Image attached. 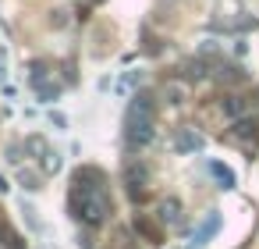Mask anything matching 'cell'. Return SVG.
<instances>
[{"mask_svg":"<svg viewBox=\"0 0 259 249\" xmlns=\"http://www.w3.org/2000/svg\"><path fill=\"white\" fill-rule=\"evenodd\" d=\"M71 214L75 217H82L89 228H96V224H103V217L110 214V199H107V192L100 189V185H78L75 182V192H71Z\"/></svg>","mask_w":259,"mask_h":249,"instance_id":"6da1fadb","label":"cell"},{"mask_svg":"<svg viewBox=\"0 0 259 249\" xmlns=\"http://www.w3.org/2000/svg\"><path fill=\"white\" fill-rule=\"evenodd\" d=\"M146 143H153V100L146 93H139L128 111V146L135 150Z\"/></svg>","mask_w":259,"mask_h":249,"instance_id":"7a4b0ae2","label":"cell"},{"mask_svg":"<svg viewBox=\"0 0 259 249\" xmlns=\"http://www.w3.org/2000/svg\"><path fill=\"white\" fill-rule=\"evenodd\" d=\"M202 146H206V139L195 128H181V135H178V150L181 153H192V150H202Z\"/></svg>","mask_w":259,"mask_h":249,"instance_id":"3957f363","label":"cell"},{"mask_svg":"<svg viewBox=\"0 0 259 249\" xmlns=\"http://www.w3.org/2000/svg\"><path fill=\"white\" fill-rule=\"evenodd\" d=\"M220 107H224V114H227L231 121H238V118H245V111H248L252 103H248L245 96H227V100H224Z\"/></svg>","mask_w":259,"mask_h":249,"instance_id":"277c9868","label":"cell"},{"mask_svg":"<svg viewBox=\"0 0 259 249\" xmlns=\"http://www.w3.org/2000/svg\"><path fill=\"white\" fill-rule=\"evenodd\" d=\"M160 221H163V224H178V221H181V203H178L174 196L160 203Z\"/></svg>","mask_w":259,"mask_h":249,"instance_id":"5b68a950","label":"cell"},{"mask_svg":"<svg viewBox=\"0 0 259 249\" xmlns=\"http://www.w3.org/2000/svg\"><path fill=\"white\" fill-rule=\"evenodd\" d=\"M217 228H220V217H217V214H206V221L195 228V238H192V242H195V245H202V242H206Z\"/></svg>","mask_w":259,"mask_h":249,"instance_id":"8992f818","label":"cell"},{"mask_svg":"<svg viewBox=\"0 0 259 249\" xmlns=\"http://www.w3.org/2000/svg\"><path fill=\"white\" fill-rule=\"evenodd\" d=\"M209 171H213V178L220 182V189H234V171H231V167H224V164H217V160H213V164H209Z\"/></svg>","mask_w":259,"mask_h":249,"instance_id":"52a82bcc","label":"cell"},{"mask_svg":"<svg viewBox=\"0 0 259 249\" xmlns=\"http://www.w3.org/2000/svg\"><path fill=\"white\" fill-rule=\"evenodd\" d=\"M124 178H128V185H132V196H139V185L146 182V167H142V164H132V167L124 171Z\"/></svg>","mask_w":259,"mask_h":249,"instance_id":"ba28073f","label":"cell"},{"mask_svg":"<svg viewBox=\"0 0 259 249\" xmlns=\"http://www.w3.org/2000/svg\"><path fill=\"white\" fill-rule=\"evenodd\" d=\"M135 231H139V235H146L149 242H160V238H163V235H160V228H156L153 221H146V217H135Z\"/></svg>","mask_w":259,"mask_h":249,"instance_id":"9c48e42d","label":"cell"},{"mask_svg":"<svg viewBox=\"0 0 259 249\" xmlns=\"http://www.w3.org/2000/svg\"><path fill=\"white\" fill-rule=\"evenodd\" d=\"M25 150H29L32 157H47V139H43V135H29V139H25Z\"/></svg>","mask_w":259,"mask_h":249,"instance_id":"30bf717a","label":"cell"},{"mask_svg":"<svg viewBox=\"0 0 259 249\" xmlns=\"http://www.w3.org/2000/svg\"><path fill=\"white\" fill-rule=\"evenodd\" d=\"M248 135H255V121L238 118V125H234V139H248Z\"/></svg>","mask_w":259,"mask_h":249,"instance_id":"8fae6325","label":"cell"},{"mask_svg":"<svg viewBox=\"0 0 259 249\" xmlns=\"http://www.w3.org/2000/svg\"><path fill=\"white\" fill-rule=\"evenodd\" d=\"M163 93H167V100H170V103H185V86L167 82V89H163Z\"/></svg>","mask_w":259,"mask_h":249,"instance_id":"7c38bea8","label":"cell"},{"mask_svg":"<svg viewBox=\"0 0 259 249\" xmlns=\"http://www.w3.org/2000/svg\"><path fill=\"white\" fill-rule=\"evenodd\" d=\"M43 171H47V174H57V171H61V153H50V150H47V157H43Z\"/></svg>","mask_w":259,"mask_h":249,"instance_id":"4fadbf2b","label":"cell"},{"mask_svg":"<svg viewBox=\"0 0 259 249\" xmlns=\"http://www.w3.org/2000/svg\"><path fill=\"white\" fill-rule=\"evenodd\" d=\"M36 89H39V96H43V100H47V103H50V100H57V96H61V86H50V82H39V86H36Z\"/></svg>","mask_w":259,"mask_h":249,"instance_id":"5bb4252c","label":"cell"},{"mask_svg":"<svg viewBox=\"0 0 259 249\" xmlns=\"http://www.w3.org/2000/svg\"><path fill=\"white\" fill-rule=\"evenodd\" d=\"M22 185H25V189H39V178H36L32 171H25V167H22Z\"/></svg>","mask_w":259,"mask_h":249,"instance_id":"9a60e30c","label":"cell"},{"mask_svg":"<svg viewBox=\"0 0 259 249\" xmlns=\"http://www.w3.org/2000/svg\"><path fill=\"white\" fill-rule=\"evenodd\" d=\"M188 72H185V79H202V64L195 61V64H185Z\"/></svg>","mask_w":259,"mask_h":249,"instance_id":"2e32d148","label":"cell"},{"mask_svg":"<svg viewBox=\"0 0 259 249\" xmlns=\"http://www.w3.org/2000/svg\"><path fill=\"white\" fill-rule=\"evenodd\" d=\"M50 121H54L57 128H64V125H68V118H64V114H50Z\"/></svg>","mask_w":259,"mask_h":249,"instance_id":"e0dca14e","label":"cell"},{"mask_svg":"<svg viewBox=\"0 0 259 249\" xmlns=\"http://www.w3.org/2000/svg\"><path fill=\"white\" fill-rule=\"evenodd\" d=\"M8 189H11V185H8V182H4V178H0V192H8Z\"/></svg>","mask_w":259,"mask_h":249,"instance_id":"ac0fdd59","label":"cell"},{"mask_svg":"<svg viewBox=\"0 0 259 249\" xmlns=\"http://www.w3.org/2000/svg\"><path fill=\"white\" fill-rule=\"evenodd\" d=\"M0 82H4V61H0Z\"/></svg>","mask_w":259,"mask_h":249,"instance_id":"d6986e66","label":"cell"},{"mask_svg":"<svg viewBox=\"0 0 259 249\" xmlns=\"http://www.w3.org/2000/svg\"><path fill=\"white\" fill-rule=\"evenodd\" d=\"M93 4H100V0H93Z\"/></svg>","mask_w":259,"mask_h":249,"instance_id":"ffe728a7","label":"cell"},{"mask_svg":"<svg viewBox=\"0 0 259 249\" xmlns=\"http://www.w3.org/2000/svg\"><path fill=\"white\" fill-rule=\"evenodd\" d=\"M192 249H195V242H192Z\"/></svg>","mask_w":259,"mask_h":249,"instance_id":"44dd1931","label":"cell"}]
</instances>
